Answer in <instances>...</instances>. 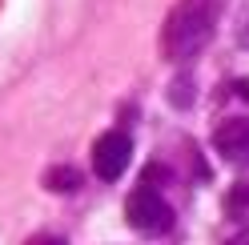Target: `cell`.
<instances>
[{"label":"cell","instance_id":"obj_1","mask_svg":"<svg viewBox=\"0 0 249 245\" xmlns=\"http://www.w3.org/2000/svg\"><path fill=\"white\" fill-rule=\"evenodd\" d=\"M217 17H221V0H177V8L161 28V52L177 65L193 60L213 40Z\"/></svg>","mask_w":249,"mask_h":245},{"label":"cell","instance_id":"obj_2","mask_svg":"<svg viewBox=\"0 0 249 245\" xmlns=\"http://www.w3.org/2000/svg\"><path fill=\"white\" fill-rule=\"evenodd\" d=\"M124 217H129V225L137 233L161 237V233H169V225H173V209H169V201L157 193L153 181H141V185L129 193V201H124Z\"/></svg>","mask_w":249,"mask_h":245},{"label":"cell","instance_id":"obj_3","mask_svg":"<svg viewBox=\"0 0 249 245\" xmlns=\"http://www.w3.org/2000/svg\"><path fill=\"white\" fill-rule=\"evenodd\" d=\"M129 161H133V141H129V133H105L97 137V145H92V173H97L101 181H121L124 169H129Z\"/></svg>","mask_w":249,"mask_h":245},{"label":"cell","instance_id":"obj_4","mask_svg":"<svg viewBox=\"0 0 249 245\" xmlns=\"http://www.w3.org/2000/svg\"><path fill=\"white\" fill-rule=\"evenodd\" d=\"M213 149L221 153L229 165H249V121L233 117V121H225V125H217Z\"/></svg>","mask_w":249,"mask_h":245},{"label":"cell","instance_id":"obj_5","mask_svg":"<svg viewBox=\"0 0 249 245\" xmlns=\"http://www.w3.org/2000/svg\"><path fill=\"white\" fill-rule=\"evenodd\" d=\"M40 185L49 193H76L81 189V169L76 165H53V169H44Z\"/></svg>","mask_w":249,"mask_h":245},{"label":"cell","instance_id":"obj_6","mask_svg":"<svg viewBox=\"0 0 249 245\" xmlns=\"http://www.w3.org/2000/svg\"><path fill=\"white\" fill-rule=\"evenodd\" d=\"M225 209H229V213L249 209V181H245V185H233V189H229V197H225Z\"/></svg>","mask_w":249,"mask_h":245},{"label":"cell","instance_id":"obj_7","mask_svg":"<svg viewBox=\"0 0 249 245\" xmlns=\"http://www.w3.org/2000/svg\"><path fill=\"white\" fill-rule=\"evenodd\" d=\"M189 93H193V88H189V81H181V85L173 81V88H169V101H173L177 109H189V101H193Z\"/></svg>","mask_w":249,"mask_h":245},{"label":"cell","instance_id":"obj_8","mask_svg":"<svg viewBox=\"0 0 249 245\" xmlns=\"http://www.w3.org/2000/svg\"><path fill=\"white\" fill-rule=\"evenodd\" d=\"M28 245H65V241H60V237H49V233H44V237H33Z\"/></svg>","mask_w":249,"mask_h":245},{"label":"cell","instance_id":"obj_9","mask_svg":"<svg viewBox=\"0 0 249 245\" xmlns=\"http://www.w3.org/2000/svg\"><path fill=\"white\" fill-rule=\"evenodd\" d=\"M225 245H249V229H241V233H233Z\"/></svg>","mask_w":249,"mask_h":245},{"label":"cell","instance_id":"obj_10","mask_svg":"<svg viewBox=\"0 0 249 245\" xmlns=\"http://www.w3.org/2000/svg\"><path fill=\"white\" fill-rule=\"evenodd\" d=\"M237 93H241V101H249V76H245V81H237Z\"/></svg>","mask_w":249,"mask_h":245}]
</instances>
